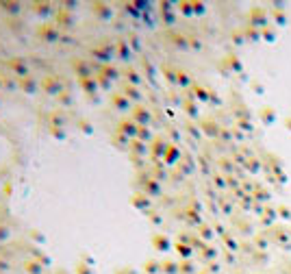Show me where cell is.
I'll use <instances>...</instances> for the list:
<instances>
[{
    "label": "cell",
    "instance_id": "obj_1",
    "mask_svg": "<svg viewBox=\"0 0 291 274\" xmlns=\"http://www.w3.org/2000/svg\"><path fill=\"white\" fill-rule=\"evenodd\" d=\"M37 37L43 42V44H54L61 40V31H59L57 24H50V22H43V24L37 26Z\"/></svg>",
    "mask_w": 291,
    "mask_h": 274
},
{
    "label": "cell",
    "instance_id": "obj_2",
    "mask_svg": "<svg viewBox=\"0 0 291 274\" xmlns=\"http://www.w3.org/2000/svg\"><path fill=\"white\" fill-rule=\"evenodd\" d=\"M4 68L9 70L11 74L15 76V79H24V76H29V63H26L24 57H11L4 61Z\"/></svg>",
    "mask_w": 291,
    "mask_h": 274
},
{
    "label": "cell",
    "instance_id": "obj_3",
    "mask_svg": "<svg viewBox=\"0 0 291 274\" xmlns=\"http://www.w3.org/2000/svg\"><path fill=\"white\" fill-rule=\"evenodd\" d=\"M40 87H42V91H43V94H48V96H59V94L63 91V83H61V79H59V76H54V74L43 76V79L40 81Z\"/></svg>",
    "mask_w": 291,
    "mask_h": 274
},
{
    "label": "cell",
    "instance_id": "obj_4",
    "mask_svg": "<svg viewBox=\"0 0 291 274\" xmlns=\"http://www.w3.org/2000/svg\"><path fill=\"white\" fill-rule=\"evenodd\" d=\"M70 68L76 72V76L81 79H89V76H94V65L87 61L85 57H72V61H70Z\"/></svg>",
    "mask_w": 291,
    "mask_h": 274
},
{
    "label": "cell",
    "instance_id": "obj_5",
    "mask_svg": "<svg viewBox=\"0 0 291 274\" xmlns=\"http://www.w3.org/2000/svg\"><path fill=\"white\" fill-rule=\"evenodd\" d=\"M54 20H57V26H59V31H63V29H72L74 26V13L72 11H68L65 7H59L57 11H54Z\"/></svg>",
    "mask_w": 291,
    "mask_h": 274
},
{
    "label": "cell",
    "instance_id": "obj_6",
    "mask_svg": "<svg viewBox=\"0 0 291 274\" xmlns=\"http://www.w3.org/2000/svg\"><path fill=\"white\" fill-rule=\"evenodd\" d=\"M18 87L20 90H24V94H35L37 90H40V81L35 79V76H24V79H18Z\"/></svg>",
    "mask_w": 291,
    "mask_h": 274
},
{
    "label": "cell",
    "instance_id": "obj_7",
    "mask_svg": "<svg viewBox=\"0 0 291 274\" xmlns=\"http://www.w3.org/2000/svg\"><path fill=\"white\" fill-rule=\"evenodd\" d=\"M22 268H24V272H26V274H42V270H43L46 266L40 264L37 259H33V257H31V259H24Z\"/></svg>",
    "mask_w": 291,
    "mask_h": 274
},
{
    "label": "cell",
    "instance_id": "obj_8",
    "mask_svg": "<svg viewBox=\"0 0 291 274\" xmlns=\"http://www.w3.org/2000/svg\"><path fill=\"white\" fill-rule=\"evenodd\" d=\"M91 57L94 59H100L102 63H107L111 59V46H104V48H98V46H91Z\"/></svg>",
    "mask_w": 291,
    "mask_h": 274
},
{
    "label": "cell",
    "instance_id": "obj_9",
    "mask_svg": "<svg viewBox=\"0 0 291 274\" xmlns=\"http://www.w3.org/2000/svg\"><path fill=\"white\" fill-rule=\"evenodd\" d=\"M79 85H81V90H83L85 94H96V91H98V81H96V76H89V79H81Z\"/></svg>",
    "mask_w": 291,
    "mask_h": 274
},
{
    "label": "cell",
    "instance_id": "obj_10",
    "mask_svg": "<svg viewBox=\"0 0 291 274\" xmlns=\"http://www.w3.org/2000/svg\"><path fill=\"white\" fill-rule=\"evenodd\" d=\"M91 13H94L96 18H111V9H109L107 4H102V2L91 4Z\"/></svg>",
    "mask_w": 291,
    "mask_h": 274
},
{
    "label": "cell",
    "instance_id": "obj_11",
    "mask_svg": "<svg viewBox=\"0 0 291 274\" xmlns=\"http://www.w3.org/2000/svg\"><path fill=\"white\" fill-rule=\"evenodd\" d=\"M33 11H35L37 15H42V18H48V15L52 13V4L50 2H33Z\"/></svg>",
    "mask_w": 291,
    "mask_h": 274
},
{
    "label": "cell",
    "instance_id": "obj_12",
    "mask_svg": "<svg viewBox=\"0 0 291 274\" xmlns=\"http://www.w3.org/2000/svg\"><path fill=\"white\" fill-rule=\"evenodd\" d=\"M111 102H113V107L118 109V111H126V109H128V98H126L124 94H113Z\"/></svg>",
    "mask_w": 291,
    "mask_h": 274
},
{
    "label": "cell",
    "instance_id": "obj_13",
    "mask_svg": "<svg viewBox=\"0 0 291 274\" xmlns=\"http://www.w3.org/2000/svg\"><path fill=\"white\" fill-rule=\"evenodd\" d=\"M0 9L9 15H18L22 11V2H0Z\"/></svg>",
    "mask_w": 291,
    "mask_h": 274
},
{
    "label": "cell",
    "instance_id": "obj_14",
    "mask_svg": "<svg viewBox=\"0 0 291 274\" xmlns=\"http://www.w3.org/2000/svg\"><path fill=\"white\" fill-rule=\"evenodd\" d=\"M76 274H94V270L91 268L94 266H89V264H85V261H76Z\"/></svg>",
    "mask_w": 291,
    "mask_h": 274
},
{
    "label": "cell",
    "instance_id": "obj_15",
    "mask_svg": "<svg viewBox=\"0 0 291 274\" xmlns=\"http://www.w3.org/2000/svg\"><path fill=\"white\" fill-rule=\"evenodd\" d=\"M118 127H120V131H122V133L135 135V124H133V122H128V120H122V122H120Z\"/></svg>",
    "mask_w": 291,
    "mask_h": 274
},
{
    "label": "cell",
    "instance_id": "obj_16",
    "mask_svg": "<svg viewBox=\"0 0 291 274\" xmlns=\"http://www.w3.org/2000/svg\"><path fill=\"white\" fill-rule=\"evenodd\" d=\"M33 255H35V257H33V259H37V261H40V264H43V266H50V259H48V257L46 255H43V253H40V250H33Z\"/></svg>",
    "mask_w": 291,
    "mask_h": 274
},
{
    "label": "cell",
    "instance_id": "obj_17",
    "mask_svg": "<svg viewBox=\"0 0 291 274\" xmlns=\"http://www.w3.org/2000/svg\"><path fill=\"white\" fill-rule=\"evenodd\" d=\"M9 239V228L4 224H0V242H7Z\"/></svg>",
    "mask_w": 291,
    "mask_h": 274
},
{
    "label": "cell",
    "instance_id": "obj_18",
    "mask_svg": "<svg viewBox=\"0 0 291 274\" xmlns=\"http://www.w3.org/2000/svg\"><path fill=\"white\" fill-rule=\"evenodd\" d=\"M79 127H81L83 133H91V124L87 122V120H79Z\"/></svg>",
    "mask_w": 291,
    "mask_h": 274
},
{
    "label": "cell",
    "instance_id": "obj_19",
    "mask_svg": "<svg viewBox=\"0 0 291 274\" xmlns=\"http://www.w3.org/2000/svg\"><path fill=\"white\" fill-rule=\"evenodd\" d=\"M124 91H126V98H128V96H133V98H137V91L133 90V87H124Z\"/></svg>",
    "mask_w": 291,
    "mask_h": 274
},
{
    "label": "cell",
    "instance_id": "obj_20",
    "mask_svg": "<svg viewBox=\"0 0 291 274\" xmlns=\"http://www.w3.org/2000/svg\"><path fill=\"white\" fill-rule=\"evenodd\" d=\"M2 270H9V261L7 259H0V272Z\"/></svg>",
    "mask_w": 291,
    "mask_h": 274
},
{
    "label": "cell",
    "instance_id": "obj_21",
    "mask_svg": "<svg viewBox=\"0 0 291 274\" xmlns=\"http://www.w3.org/2000/svg\"><path fill=\"white\" fill-rule=\"evenodd\" d=\"M126 76H130V81H137V74L135 72H126Z\"/></svg>",
    "mask_w": 291,
    "mask_h": 274
},
{
    "label": "cell",
    "instance_id": "obj_22",
    "mask_svg": "<svg viewBox=\"0 0 291 274\" xmlns=\"http://www.w3.org/2000/svg\"><path fill=\"white\" fill-rule=\"evenodd\" d=\"M4 87V81H2V74H0V90H2Z\"/></svg>",
    "mask_w": 291,
    "mask_h": 274
},
{
    "label": "cell",
    "instance_id": "obj_23",
    "mask_svg": "<svg viewBox=\"0 0 291 274\" xmlns=\"http://www.w3.org/2000/svg\"><path fill=\"white\" fill-rule=\"evenodd\" d=\"M54 274H68V272H63V270H59V272H54Z\"/></svg>",
    "mask_w": 291,
    "mask_h": 274
}]
</instances>
